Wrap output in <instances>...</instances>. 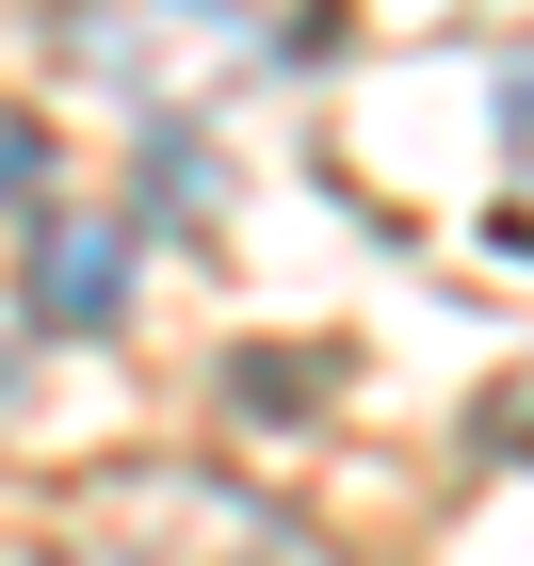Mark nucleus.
<instances>
[{
	"instance_id": "f257e3e1",
	"label": "nucleus",
	"mask_w": 534,
	"mask_h": 566,
	"mask_svg": "<svg viewBox=\"0 0 534 566\" xmlns=\"http://www.w3.org/2000/svg\"><path fill=\"white\" fill-rule=\"evenodd\" d=\"M65 534H97V551H130V534H178V551H195V534H211V551H308L292 502H260V485H227V470H178V453L65 485Z\"/></svg>"
},
{
	"instance_id": "f03ea898",
	"label": "nucleus",
	"mask_w": 534,
	"mask_h": 566,
	"mask_svg": "<svg viewBox=\"0 0 534 566\" xmlns=\"http://www.w3.org/2000/svg\"><path fill=\"white\" fill-rule=\"evenodd\" d=\"M82 65L130 82L146 114H178V97H211V82L260 65V17H243V0H97V17H82Z\"/></svg>"
},
{
	"instance_id": "7ed1b4c3",
	"label": "nucleus",
	"mask_w": 534,
	"mask_h": 566,
	"mask_svg": "<svg viewBox=\"0 0 534 566\" xmlns=\"http://www.w3.org/2000/svg\"><path fill=\"white\" fill-rule=\"evenodd\" d=\"M114 275H130V227H49V243H33V324H82V340H97V324H114Z\"/></svg>"
},
{
	"instance_id": "20e7f679",
	"label": "nucleus",
	"mask_w": 534,
	"mask_h": 566,
	"mask_svg": "<svg viewBox=\"0 0 534 566\" xmlns=\"http://www.w3.org/2000/svg\"><path fill=\"white\" fill-rule=\"evenodd\" d=\"M33 195H49V146L17 130V114H0V211H33Z\"/></svg>"
},
{
	"instance_id": "39448f33",
	"label": "nucleus",
	"mask_w": 534,
	"mask_h": 566,
	"mask_svg": "<svg viewBox=\"0 0 534 566\" xmlns=\"http://www.w3.org/2000/svg\"><path fill=\"white\" fill-rule=\"evenodd\" d=\"M0 405H17V307H0Z\"/></svg>"
}]
</instances>
